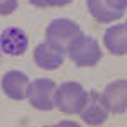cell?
<instances>
[{"label": "cell", "instance_id": "11", "mask_svg": "<svg viewBox=\"0 0 127 127\" xmlns=\"http://www.w3.org/2000/svg\"><path fill=\"white\" fill-rule=\"evenodd\" d=\"M87 7L90 10V14H92V17L100 24L115 22L124 15L120 12H115L114 9H110V5L105 0H87Z\"/></svg>", "mask_w": 127, "mask_h": 127}, {"label": "cell", "instance_id": "4", "mask_svg": "<svg viewBox=\"0 0 127 127\" xmlns=\"http://www.w3.org/2000/svg\"><path fill=\"white\" fill-rule=\"evenodd\" d=\"M58 85L49 78H39L29 83L27 100L37 110H51L54 107V93Z\"/></svg>", "mask_w": 127, "mask_h": 127}, {"label": "cell", "instance_id": "2", "mask_svg": "<svg viewBox=\"0 0 127 127\" xmlns=\"http://www.w3.org/2000/svg\"><path fill=\"white\" fill-rule=\"evenodd\" d=\"M68 58L80 68H90L95 66L98 61L102 59L103 53L98 44V41L90 37L87 34H81L78 39L75 41L66 51Z\"/></svg>", "mask_w": 127, "mask_h": 127}, {"label": "cell", "instance_id": "5", "mask_svg": "<svg viewBox=\"0 0 127 127\" xmlns=\"http://www.w3.org/2000/svg\"><path fill=\"white\" fill-rule=\"evenodd\" d=\"M100 95L110 114H124L127 110V80L108 83Z\"/></svg>", "mask_w": 127, "mask_h": 127}, {"label": "cell", "instance_id": "6", "mask_svg": "<svg viewBox=\"0 0 127 127\" xmlns=\"http://www.w3.org/2000/svg\"><path fill=\"white\" fill-rule=\"evenodd\" d=\"M108 108L105 107L103 100H102V95L92 90L88 92V97H87V102L81 108L80 115H81V120L88 124V126H102L105 120L108 119Z\"/></svg>", "mask_w": 127, "mask_h": 127}, {"label": "cell", "instance_id": "8", "mask_svg": "<svg viewBox=\"0 0 127 127\" xmlns=\"http://www.w3.org/2000/svg\"><path fill=\"white\" fill-rule=\"evenodd\" d=\"M29 78L26 73L19 69H10L2 76V90L3 93L12 100H26L27 98V88H29Z\"/></svg>", "mask_w": 127, "mask_h": 127}, {"label": "cell", "instance_id": "3", "mask_svg": "<svg viewBox=\"0 0 127 127\" xmlns=\"http://www.w3.org/2000/svg\"><path fill=\"white\" fill-rule=\"evenodd\" d=\"M83 34V31L75 20L69 19H54L46 29V41L61 51H68V48Z\"/></svg>", "mask_w": 127, "mask_h": 127}, {"label": "cell", "instance_id": "1", "mask_svg": "<svg viewBox=\"0 0 127 127\" xmlns=\"http://www.w3.org/2000/svg\"><path fill=\"white\" fill-rule=\"evenodd\" d=\"M88 92L76 81H64L56 88L54 107L63 114H80L87 102Z\"/></svg>", "mask_w": 127, "mask_h": 127}, {"label": "cell", "instance_id": "14", "mask_svg": "<svg viewBox=\"0 0 127 127\" xmlns=\"http://www.w3.org/2000/svg\"><path fill=\"white\" fill-rule=\"evenodd\" d=\"M105 2L110 5V9L120 12V14H124V10L127 9V0H105Z\"/></svg>", "mask_w": 127, "mask_h": 127}, {"label": "cell", "instance_id": "12", "mask_svg": "<svg viewBox=\"0 0 127 127\" xmlns=\"http://www.w3.org/2000/svg\"><path fill=\"white\" fill-rule=\"evenodd\" d=\"M34 7H39V9H44V7H64L71 3L73 0H29Z\"/></svg>", "mask_w": 127, "mask_h": 127}, {"label": "cell", "instance_id": "15", "mask_svg": "<svg viewBox=\"0 0 127 127\" xmlns=\"http://www.w3.org/2000/svg\"><path fill=\"white\" fill-rule=\"evenodd\" d=\"M53 127H83L81 124H78V122H75V120H61V122H58L56 126Z\"/></svg>", "mask_w": 127, "mask_h": 127}, {"label": "cell", "instance_id": "7", "mask_svg": "<svg viewBox=\"0 0 127 127\" xmlns=\"http://www.w3.org/2000/svg\"><path fill=\"white\" fill-rule=\"evenodd\" d=\"M29 48L27 34L19 27H7L0 34V51L9 56H22Z\"/></svg>", "mask_w": 127, "mask_h": 127}, {"label": "cell", "instance_id": "9", "mask_svg": "<svg viewBox=\"0 0 127 127\" xmlns=\"http://www.w3.org/2000/svg\"><path fill=\"white\" fill-rule=\"evenodd\" d=\"M66 58V53L54 48L48 41L41 42L34 49V63L42 69H58Z\"/></svg>", "mask_w": 127, "mask_h": 127}, {"label": "cell", "instance_id": "13", "mask_svg": "<svg viewBox=\"0 0 127 127\" xmlns=\"http://www.w3.org/2000/svg\"><path fill=\"white\" fill-rule=\"evenodd\" d=\"M19 7V0H0V15H10Z\"/></svg>", "mask_w": 127, "mask_h": 127}, {"label": "cell", "instance_id": "10", "mask_svg": "<svg viewBox=\"0 0 127 127\" xmlns=\"http://www.w3.org/2000/svg\"><path fill=\"white\" fill-rule=\"evenodd\" d=\"M103 46L114 56L127 54V29L124 24H115L103 32Z\"/></svg>", "mask_w": 127, "mask_h": 127}, {"label": "cell", "instance_id": "17", "mask_svg": "<svg viewBox=\"0 0 127 127\" xmlns=\"http://www.w3.org/2000/svg\"><path fill=\"white\" fill-rule=\"evenodd\" d=\"M46 127H53V126H46Z\"/></svg>", "mask_w": 127, "mask_h": 127}, {"label": "cell", "instance_id": "18", "mask_svg": "<svg viewBox=\"0 0 127 127\" xmlns=\"http://www.w3.org/2000/svg\"><path fill=\"white\" fill-rule=\"evenodd\" d=\"M0 53H2V51H0Z\"/></svg>", "mask_w": 127, "mask_h": 127}, {"label": "cell", "instance_id": "16", "mask_svg": "<svg viewBox=\"0 0 127 127\" xmlns=\"http://www.w3.org/2000/svg\"><path fill=\"white\" fill-rule=\"evenodd\" d=\"M124 26H126V29H127V22H126V24H124Z\"/></svg>", "mask_w": 127, "mask_h": 127}]
</instances>
